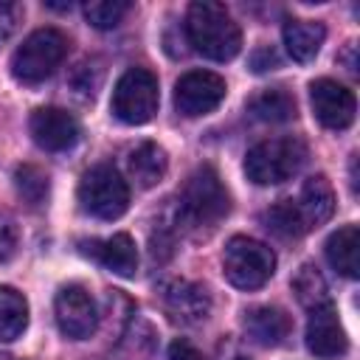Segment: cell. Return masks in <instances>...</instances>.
<instances>
[{"label": "cell", "mask_w": 360, "mask_h": 360, "mask_svg": "<svg viewBox=\"0 0 360 360\" xmlns=\"http://www.w3.org/2000/svg\"><path fill=\"white\" fill-rule=\"evenodd\" d=\"M68 37L59 28H39L22 39L11 56V73L22 84L45 82L68 56Z\"/></svg>", "instance_id": "277c9868"}, {"label": "cell", "mask_w": 360, "mask_h": 360, "mask_svg": "<svg viewBox=\"0 0 360 360\" xmlns=\"http://www.w3.org/2000/svg\"><path fill=\"white\" fill-rule=\"evenodd\" d=\"M326 262L335 273L357 278L360 273V231L357 225H343L326 239Z\"/></svg>", "instance_id": "2e32d148"}, {"label": "cell", "mask_w": 360, "mask_h": 360, "mask_svg": "<svg viewBox=\"0 0 360 360\" xmlns=\"http://www.w3.org/2000/svg\"><path fill=\"white\" fill-rule=\"evenodd\" d=\"M250 68L256 73H264V70H276L278 68V53L270 48V45H262L250 53Z\"/></svg>", "instance_id": "484cf974"}, {"label": "cell", "mask_w": 360, "mask_h": 360, "mask_svg": "<svg viewBox=\"0 0 360 360\" xmlns=\"http://www.w3.org/2000/svg\"><path fill=\"white\" fill-rule=\"evenodd\" d=\"M309 312L312 315L307 321V349L321 360L343 357L349 349V338H346L340 318L332 309V304H323V307L309 309Z\"/></svg>", "instance_id": "4fadbf2b"}, {"label": "cell", "mask_w": 360, "mask_h": 360, "mask_svg": "<svg viewBox=\"0 0 360 360\" xmlns=\"http://www.w3.org/2000/svg\"><path fill=\"white\" fill-rule=\"evenodd\" d=\"M264 228L273 231L281 239H298V236H304L309 231L295 200H278L276 205H270L264 211Z\"/></svg>", "instance_id": "7402d4cb"}, {"label": "cell", "mask_w": 360, "mask_h": 360, "mask_svg": "<svg viewBox=\"0 0 360 360\" xmlns=\"http://www.w3.org/2000/svg\"><path fill=\"white\" fill-rule=\"evenodd\" d=\"M166 166H169L166 152L152 141H146V143H141V146H135L129 152V174L135 177V183L141 188L158 186L163 180V174H166Z\"/></svg>", "instance_id": "d6986e66"}, {"label": "cell", "mask_w": 360, "mask_h": 360, "mask_svg": "<svg viewBox=\"0 0 360 360\" xmlns=\"http://www.w3.org/2000/svg\"><path fill=\"white\" fill-rule=\"evenodd\" d=\"M292 292H295L298 304L307 307V309H318V307L329 304L326 281H323V276L315 264H301L298 267V273L292 276Z\"/></svg>", "instance_id": "603a6c76"}, {"label": "cell", "mask_w": 360, "mask_h": 360, "mask_svg": "<svg viewBox=\"0 0 360 360\" xmlns=\"http://www.w3.org/2000/svg\"><path fill=\"white\" fill-rule=\"evenodd\" d=\"M53 312H56V323H59L62 335L73 338V340L90 338L96 332V326H98L96 301L82 284L62 287L56 292V298H53Z\"/></svg>", "instance_id": "9c48e42d"}, {"label": "cell", "mask_w": 360, "mask_h": 360, "mask_svg": "<svg viewBox=\"0 0 360 360\" xmlns=\"http://www.w3.org/2000/svg\"><path fill=\"white\" fill-rule=\"evenodd\" d=\"M127 11H129V3H124V0H90V3H84V17L98 31L115 28Z\"/></svg>", "instance_id": "d4e9b609"}, {"label": "cell", "mask_w": 360, "mask_h": 360, "mask_svg": "<svg viewBox=\"0 0 360 360\" xmlns=\"http://www.w3.org/2000/svg\"><path fill=\"white\" fill-rule=\"evenodd\" d=\"M245 332L259 346H278L290 335V318L278 307H253L245 312Z\"/></svg>", "instance_id": "ac0fdd59"}, {"label": "cell", "mask_w": 360, "mask_h": 360, "mask_svg": "<svg viewBox=\"0 0 360 360\" xmlns=\"http://www.w3.org/2000/svg\"><path fill=\"white\" fill-rule=\"evenodd\" d=\"M248 112L259 121L281 124V121H290L295 115V98L281 87H267L248 101Z\"/></svg>", "instance_id": "ffe728a7"}, {"label": "cell", "mask_w": 360, "mask_h": 360, "mask_svg": "<svg viewBox=\"0 0 360 360\" xmlns=\"http://www.w3.org/2000/svg\"><path fill=\"white\" fill-rule=\"evenodd\" d=\"M233 360H248V357H233Z\"/></svg>", "instance_id": "f546056e"}, {"label": "cell", "mask_w": 360, "mask_h": 360, "mask_svg": "<svg viewBox=\"0 0 360 360\" xmlns=\"http://www.w3.org/2000/svg\"><path fill=\"white\" fill-rule=\"evenodd\" d=\"M222 273L239 290H259L276 273V253L264 242L233 236L222 250Z\"/></svg>", "instance_id": "5b68a950"}, {"label": "cell", "mask_w": 360, "mask_h": 360, "mask_svg": "<svg viewBox=\"0 0 360 360\" xmlns=\"http://www.w3.org/2000/svg\"><path fill=\"white\" fill-rule=\"evenodd\" d=\"M14 186H17V194L28 202V205H42L45 197H48V174L34 166V163H25V166H17L14 172Z\"/></svg>", "instance_id": "cb8c5ba5"}, {"label": "cell", "mask_w": 360, "mask_h": 360, "mask_svg": "<svg viewBox=\"0 0 360 360\" xmlns=\"http://www.w3.org/2000/svg\"><path fill=\"white\" fill-rule=\"evenodd\" d=\"M14 25H17V6L0 0V45L14 34Z\"/></svg>", "instance_id": "4316f807"}, {"label": "cell", "mask_w": 360, "mask_h": 360, "mask_svg": "<svg viewBox=\"0 0 360 360\" xmlns=\"http://www.w3.org/2000/svg\"><path fill=\"white\" fill-rule=\"evenodd\" d=\"M79 202L96 219H118L129 208L127 180L112 166H93L79 180Z\"/></svg>", "instance_id": "52a82bcc"}, {"label": "cell", "mask_w": 360, "mask_h": 360, "mask_svg": "<svg viewBox=\"0 0 360 360\" xmlns=\"http://www.w3.org/2000/svg\"><path fill=\"white\" fill-rule=\"evenodd\" d=\"M169 360H200V352H197L186 338H177V340L169 346Z\"/></svg>", "instance_id": "83f0119b"}, {"label": "cell", "mask_w": 360, "mask_h": 360, "mask_svg": "<svg viewBox=\"0 0 360 360\" xmlns=\"http://www.w3.org/2000/svg\"><path fill=\"white\" fill-rule=\"evenodd\" d=\"M295 202H298V211H301L307 228H318L335 211V191H332V186L323 174H315V177L304 180L301 194H298Z\"/></svg>", "instance_id": "9a60e30c"}, {"label": "cell", "mask_w": 360, "mask_h": 360, "mask_svg": "<svg viewBox=\"0 0 360 360\" xmlns=\"http://www.w3.org/2000/svg\"><path fill=\"white\" fill-rule=\"evenodd\" d=\"M160 304L169 312L172 321H183V323H197L205 321L211 312V298L208 290L197 281L188 278H172L160 287Z\"/></svg>", "instance_id": "7c38bea8"}, {"label": "cell", "mask_w": 360, "mask_h": 360, "mask_svg": "<svg viewBox=\"0 0 360 360\" xmlns=\"http://www.w3.org/2000/svg\"><path fill=\"white\" fill-rule=\"evenodd\" d=\"M28 326V304L14 287H0V340H17Z\"/></svg>", "instance_id": "44dd1931"}, {"label": "cell", "mask_w": 360, "mask_h": 360, "mask_svg": "<svg viewBox=\"0 0 360 360\" xmlns=\"http://www.w3.org/2000/svg\"><path fill=\"white\" fill-rule=\"evenodd\" d=\"M14 248H17V233H14V228L0 219V262H6V259L14 253Z\"/></svg>", "instance_id": "f1b7e54d"}, {"label": "cell", "mask_w": 360, "mask_h": 360, "mask_svg": "<svg viewBox=\"0 0 360 360\" xmlns=\"http://www.w3.org/2000/svg\"><path fill=\"white\" fill-rule=\"evenodd\" d=\"M225 93H228V84H225V79L219 73L188 70L174 84V107L186 118L208 115L211 110H217L222 104Z\"/></svg>", "instance_id": "ba28073f"}, {"label": "cell", "mask_w": 360, "mask_h": 360, "mask_svg": "<svg viewBox=\"0 0 360 360\" xmlns=\"http://www.w3.org/2000/svg\"><path fill=\"white\" fill-rule=\"evenodd\" d=\"M284 45L295 62H312L326 39V28L315 20H287L284 22Z\"/></svg>", "instance_id": "e0dca14e"}, {"label": "cell", "mask_w": 360, "mask_h": 360, "mask_svg": "<svg viewBox=\"0 0 360 360\" xmlns=\"http://www.w3.org/2000/svg\"><path fill=\"white\" fill-rule=\"evenodd\" d=\"M307 160V146L301 138L284 135L256 143L245 155V174L256 186H276L290 180Z\"/></svg>", "instance_id": "3957f363"}, {"label": "cell", "mask_w": 360, "mask_h": 360, "mask_svg": "<svg viewBox=\"0 0 360 360\" xmlns=\"http://www.w3.org/2000/svg\"><path fill=\"white\" fill-rule=\"evenodd\" d=\"M82 250L87 256H93L101 267H107L110 273L115 276H135L138 270V250H135V242L129 233H112L107 239H93V242H84Z\"/></svg>", "instance_id": "5bb4252c"}, {"label": "cell", "mask_w": 360, "mask_h": 360, "mask_svg": "<svg viewBox=\"0 0 360 360\" xmlns=\"http://www.w3.org/2000/svg\"><path fill=\"white\" fill-rule=\"evenodd\" d=\"M309 104L326 129H346L357 112L354 93L335 79H315L309 84Z\"/></svg>", "instance_id": "30bf717a"}, {"label": "cell", "mask_w": 360, "mask_h": 360, "mask_svg": "<svg viewBox=\"0 0 360 360\" xmlns=\"http://www.w3.org/2000/svg\"><path fill=\"white\" fill-rule=\"evenodd\" d=\"M31 135L45 152H65L79 141V121L62 107H39L31 112Z\"/></svg>", "instance_id": "8fae6325"}, {"label": "cell", "mask_w": 360, "mask_h": 360, "mask_svg": "<svg viewBox=\"0 0 360 360\" xmlns=\"http://www.w3.org/2000/svg\"><path fill=\"white\" fill-rule=\"evenodd\" d=\"M160 104V93H158V79L152 70L146 68H129L121 73V79L112 87V115L124 124H146L155 118Z\"/></svg>", "instance_id": "8992f818"}, {"label": "cell", "mask_w": 360, "mask_h": 360, "mask_svg": "<svg viewBox=\"0 0 360 360\" xmlns=\"http://www.w3.org/2000/svg\"><path fill=\"white\" fill-rule=\"evenodd\" d=\"M228 211H231V197L219 174L211 166H200L197 172H191L186 186L180 188L177 219L186 228L202 231V228H214Z\"/></svg>", "instance_id": "7a4b0ae2"}, {"label": "cell", "mask_w": 360, "mask_h": 360, "mask_svg": "<svg viewBox=\"0 0 360 360\" xmlns=\"http://www.w3.org/2000/svg\"><path fill=\"white\" fill-rule=\"evenodd\" d=\"M186 37L197 53L214 62H228L242 48L239 25L233 22V17L225 11L222 3H211V0H197L188 6Z\"/></svg>", "instance_id": "6da1fadb"}]
</instances>
